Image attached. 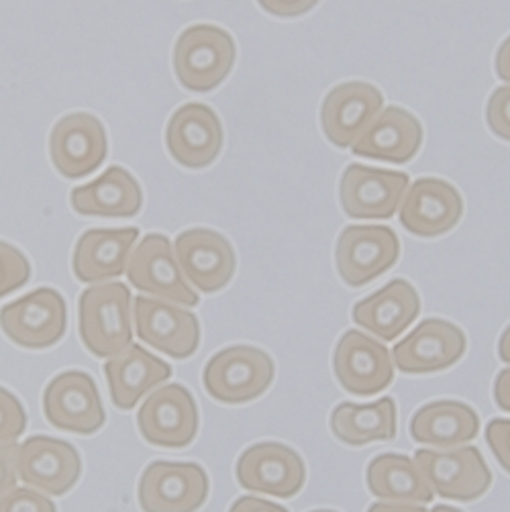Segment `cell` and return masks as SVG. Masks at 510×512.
<instances>
[{
  "instance_id": "obj_19",
  "label": "cell",
  "mask_w": 510,
  "mask_h": 512,
  "mask_svg": "<svg viewBox=\"0 0 510 512\" xmlns=\"http://www.w3.org/2000/svg\"><path fill=\"white\" fill-rule=\"evenodd\" d=\"M400 225L417 237L433 239L449 233L464 215L457 188L439 178L417 180L400 204Z\"/></svg>"
},
{
  "instance_id": "obj_6",
  "label": "cell",
  "mask_w": 510,
  "mask_h": 512,
  "mask_svg": "<svg viewBox=\"0 0 510 512\" xmlns=\"http://www.w3.org/2000/svg\"><path fill=\"white\" fill-rule=\"evenodd\" d=\"M127 278L139 292L178 306H196L200 302L182 274L172 241L160 233L145 235L131 251Z\"/></svg>"
},
{
  "instance_id": "obj_43",
  "label": "cell",
  "mask_w": 510,
  "mask_h": 512,
  "mask_svg": "<svg viewBox=\"0 0 510 512\" xmlns=\"http://www.w3.org/2000/svg\"><path fill=\"white\" fill-rule=\"evenodd\" d=\"M313 512H335V510H313Z\"/></svg>"
},
{
  "instance_id": "obj_24",
  "label": "cell",
  "mask_w": 510,
  "mask_h": 512,
  "mask_svg": "<svg viewBox=\"0 0 510 512\" xmlns=\"http://www.w3.org/2000/svg\"><path fill=\"white\" fill-rule=\"evenodd\" d=\"M421 315V298L413 284L398 278L353 306V323L382 341L398 339Z\"/></svg>"
},
{
  "instance_id": "obj_25",
  "label": "cell",
  "mask_w": 510,
  "mask_h": 512,
  "mask_svg": "<svg viewBox=\"0 0 510 512\" xmlns=\"http://www.w3.org/2000/svg\"><path fill=\"white\" fill-rule=\"evenodd\" d=\"M105 378L113 404L121 411H131L149 390L172 378V368L158 355H151L141 345L131 343L121 353L109 357Z\"/></svg>"
},
{
  "instance_id": "obj_40",
  "label": "cell",
  "mask_w": 510,
  "mask_h": 512,
  "mask_svg": "<svg viewBox=\"0 0 510 512\" xmlns=\"http://www.w3.org/2000/svg\"><path fill=\"white\" fill-rule=\"evenodd\" d=\"M368 512H429L423 504H402V502H374Z\"/></svg>"
},
{
  "instance_id": "obj_1",
  "label": "cell",
  "mask_w": 510,
  "mask_h": 512,
  "mask_svg": "<svg viewBox=\"0 0 510 512\" xmlns=\"http://www.w3.org/2000/svg\"><path fill=\"white\" fill-rule=\"evenodd\" d=\"M133 296L121 282L94 284L78 302V331L84 347L94 355L109 357L133 341Z\"/></svg>"
},
{
  "instance_id": "obj_32",
  "label": "cell",
  "mask_w": 510,
  "mask_h": 512,
  "mask_svg": "<svg viewBox=\"0 0 510 512\" xmlns=\"http://www.w3.org/2000/svg\"><path fill=\"white\" fill-rule=\"evenodd\" d=\"M0 512H58L56 504L35 488H15L0 500Z\"/></svg>"
},
{
  "instance_id": "obj_23",
  "label": "cell",
  "mask_w": 510,
  "mask_h": 512,
  "mask_svg": "<svg viewBox=\"0 0 510 512\" xmlns=\"http://www.w3.org/2000/svg\"><path fill=\"white\" fill-rule=\"evenodd\" d=\"M139 239L135 227L127 229H90L72 255V270L84 284H102L117 280L127 272L131 251Z\"/></svg>"
},
{
  "instance_id": "obj_37",
  "label": "cell",
  "mask_w": 510,
  "mask_h": 512,
  "mask_svg": "<svg viewBox=\"0 0 510 512\" xmlns=\"http://www.w3.org/2000/svg\"><path fill=\"white\" fill-rule=\"evenodd\" d=\"M229 512H288V510L276 502H268L255 496H241L233 502Z\"/></svg>"
},
{
  "instance_id": "obj_33",
  "label": "cell",
  "mask_w": 510,
  "mask_h": 512,
  "mask_svg": "<svg viewBox=\"0 0 510 512\" xmlns=\"http://www.w3.org/2000/svg\"><path fill=\"white\" fill-rule=\"evenodd\" d=\"M486 121L494 135L510 143V86H500L492 92L486 109Z\"/></svg>"
},
{
  "instance_id": "obj_18",
  "label": "cell",
  "mask_w": 510,
  "mask_h": 512,
  "mask_svg": "<svg viewBox=\"0 0 510 512\" xmlns=\"http://www.w3.org/2000/svg\"><path fill=\"white\" fill-rule=\"evenodd\" d=\"M82 476V459L74 445L37 435L19 447V478L47 496H64Z\"/></svg>"
},
{
  "instance_id": "obj_35",
  "label": "cell",
  "mask_w": 510,
  "mask_h": 512,
  "mask_svg": "<svg viewBox=\"0 0 510 512\" xmlns=\"http://www.w3.org/2000/svg\"><path fill=\"white\" fill-rule=\"evenodd\" d=\"M19 480V445L3 443L0 445V500L17 488Z\"/></svg>"
},
{
  "instance_id": "obj_8",
  "label": "cell",
  "mask_w": 510,
  "mask_h": 512,
  "mask_svg": "<svg viewBox=\"0 0 510 512\" xmlns=\"http://www.w3.org/2000/svg\"><path fill=\"white\" fill-rule=\"evenodd\" d=\"M411 178L402 172H390L351 164L341 178L339 198L347 217L362 221H386L398 213Z\"/></svg>"
},
{
  "instance_id": "obj_12",
  "label": "cell",
  "mask_w": 510,
  "mask_h": 512,
  "mask_svg": "<svg viewBox=\"0 0 510 512\" xmlns=\"http://www.w3.org/2000/svg\"><path fill=\"white\" fill-rule=\"evenodd\" d=\"M133 323L143 343L176 360H188L200 345L196 315L166 300L133 298Z\"/></svg>"
},
{
  "instance_id": "obj_38",
  "label": "cell",
  "mask_w": 510,
  "mask_h": 512,
  "mask_svg": "<svg viewBox=\"0 0 510 512\" xmlns=\"http://www.w3.org/2000/svg\"><path fill=\"white\" fill-rule=\"evenodd\" d=\"M494 400L498 408L510 413V370H502L494 382Z\"/></svg>"
},
{
  "instance_id": "obj_5",
  "label": "cell",
  "mask_w": 510,
  "mask_h": 512,
  "mask_svg": "<svg viewBox=\"0 0 510 512\" xmlns=\"http://www.w3.org/2000/svg\"><path fill=\"white\" fill-rule=\"evenodd\" d=\"M400 255L398 235L386 225H349L337 239L335 264L341 280L362 288L386 274Z\"/></svg>"
},
{
  "instance_id": "obj_34",
  "label": "cell",
  "mask_w": 510,
  "mask_h": 512,
  "mask_svg": "<svg viewBox=\"0 0 510 512\" xmlns=\"http://www.w3.org/2000/svg\"><path fill=\"white\" fill-rule=\"evenodd\" d=\"M488 445L496 462L510 474V419H494L486 429Z\"/></svg>"
},
{
  "instance_id": "obj_10",
  "label": "cell",
  "mask_w": 510,
  "mask_h": 512,
  "mask_svg": "<svg viewBox=\"0 0 510 512\" xmlns=\"http://www.w3.org/2000/svg\"><path fill=\"white\" fill-rule=\"evenodd\" d=\"M137 427L143 439L166 449L188 447L198 433V408L182 384L158 388L141 404Z\"/></svg>"
},
{
  "instance_id": "obj_22",
  "label": "cell",
  "mask_w": 510,
  "mask_h": 512,
  "mask_svg": "<svg viewBox=\"0 0 510 512\" xmlns=\"http://www.w3.org/2000/svg\"><path fill=\"white\" fill-rule=\"evenodd\" d=\"M423 143L421 121L400 107L382 109L351 145L353 156L390 164L411 162Z\"/></svg>"
},
{
  "instance_id": "obj_29",
  "label": "cell",
  "mask_w": 510,
  "mask_h": 512,
  "mask_svg": "<svg viewBox=\"0 0 510 512\" xmlns=\"http://www.w3.org/2000/svg\"><path fill=\"white\" fill-rule=\"evenodd\" d=\"M396 402L386 396L372 404H339L331 415L333 435L351 447H364L376 441H392L396 437Z\"/></svg>"
},
{
  "instance_id": "obj_36",
  "label": "cell",
  "mask_w": 510,
  "mask_h": 512,
  "mask_svg": "<svg viewBox=\"0 0 510 512\" xmlns=\"http://www.w3.org/2000/svg\"><path fill=\"white\" fill-rule=\"evenodd\" d=\"M319 0H258V5L274 17H300L317 7Z\"/></svg>"
},
{
  "instance_id": "obj_17",
  "label": "cell",
  "mask_w": 510,
  "mask_h": 512,
  "mask_svg": "<svg viewBox=\"0 0 510 512\" xmlns=\"http://www.w3.org/2000/svg\"><path fill=\"white\" fill-rule=\"evenodd\" d=\"M176 260L190 286L200 292H219L235 276L233 245L217 231L188 229L174 243Z\"/></svg>"
},
{
  "instance_id": "obj_28",
  "label": "cell",
  "mask_w": 510,
  "mask_h": 512,
  "mask_svg": "<svg viewBox=\"0 0 510 512\" xmlns=\"http://www.w3.org/2000/svg\"><path fill=\"white\" fill-rule=\"evenodd\" d=\"M366 482L370 492L384 502L427 504L435 498V490L421 466L400 453L374 457L366 472Z\"/></svg>"
},
{
  "instance_id": "obj_21",
  "label": "cell",
  "mask_w": 510,
  "mask_h": 512,
  "mask_svg": "<svg viewBox=\"0 0 510 512\" xmlns=\"http://www.w3.org/2000/svg\"><path fill=\"white\" fill-rule=\"evenodd\" d=\"M384 109V94L368 82L335 86L323 100L321 125L335 147H351Z\"/></svg>"
},
{
  "instance_id": "obj_20",
  "label": "cell",
  "mask_w": 510,
  "mask_h": 512,
  "mask_svg": "<svg viewBox=\"0 0 510 512\" xmlns=\"http://www.w3.org/2000/svg\"><path fill=\"white\" fill-rule=\"evenodd\" d=\"M223 139V125L217 113L200 102L180 107L166 129L170 156L190 170L211 166L219 158Z\"/></svg>"
},
{
  "instance_id": "obj_3",
  "label": "cell",
  "mask_w": 510,
  "mask_h": 512,
  "mask_svg": "<svg viewBox=\"0 0 510 512\" xmlns=\"http://www.w3.org/2000/svg\"><path fill=\"white\" fill-rule=\"evenodd\" d=\"M272 357L253 345H233L215 353L204 366L202 382L209 396L223 404H245L260 398L274 382Z\"/></svg>"
},
{
  "instance_id": "obj_11",
  "label": "cell",
  "mask_w": 510,
  "mask_h": 512,
  "mask_svg": "<svg viewBox=\"0 0 510 512\" xmlns=\"http://www.w3.org/2000/svg\"><path fill=\"white\" fill-rule=\"evenodd\" d=\"M43 415L56 429L76 435H94L107 419L94 380L78 370L64 372L47 384Z\"/></svg>"
},
{
  "instance_id": "obj_31",
  "label": "cell",
  "mask_w": 510,
  "mask_h": 512,
  "mask_svg": "<svg viewBox=\"0 0 510 512\" xmlns=\"http://www.w3.org/2000/svg\"><path fill=\"white\" fill-rule=\"evenodd\" d=\"M27 427V415L21 400L0 386V445L15 443Z\"/></svg>"
},
{
  "instance_id": "obj_16",
  "label": "cell",
  "mask_w": 510,
  "mask_h": 512,
  "mask_svg": "<svg viewBox=\"0 0 510 512\" xmlns=\"http://www.w3.org/2000/svg\"><path fill=\"white\" fill-rule=\"evenodd\" d=\"M466 333L443 319H425L411 335L394 345L392 360L404 374L443 372L462 360Z\"/></svg>"
},
{
  "instance_id": "obj_15",
  "label": "cell",
  "mask_w": 510,
  "mask_h": 512,
  "mask_svg": "<svg viewBox=\"0 0 510 512\" xmlns=\"http://www.w3.org/2000/svg\"><path fill=\"white\" fill-rule=\"evenodd\" d=\"M107 131L94 115L72 113L60 119L49 137V153L56 170L78 180L107 160Z\"/></svg>"
},
{
  "instance_id": "obj_27",
  "label": "cell",
  "mask_w": 510,
  "mask_h": 512,
  "mask_svg": "<svg viewBox=\"0 0 510 512\" xmlns=\"http://www.w3.org/2000/svg\"><path fill=\"white\" fill-rule=\"evenodd\" d=\"M480 433V417L466 402L435 400L419 408L411 421V437L429 447L455 449L474 441Z\"/></svg>"
},
{
  "instance_id": "obj_4",
  "label": "cell",
  "mask_w": 510,
  "mask_h": 512,
  "mask_svg": "<svg viewBox=\"0 0 510 512\" xmlns=\"http://www.w3.org/2000/svg\"><path fill=\"white\" fill-rule=\"evenodd\" d=\"M0 329L25 349H47L66 335V300L54 288H37L0 309Z\"/></svg>"
},
{
  "instance_id": "obj_26",
  "label": "cell",
  "mask_w": 510,
  "mask_h": 512,
  "mask_svg": "<svg viewBox=\"0 0 510 512\" xmlns=\"http://www.w3.org/2000/svg\"><path fill=\"white\" fill-rule=\"evenodd\" d=\"M70 200L74 211L84 217L129 219L141 211L143 192L125 168L113 166L94 182L74 188Z\"/></svg>"
},
{
  "instance_id": "obj_14",
  "label": "cell",
  "mask_w": 510,
  "mask_h": 512,
  "mask_svg": "<svg viewBox=\"0 0 510 512\" xmlns=\"http://www.w3.org/2000/svg\"><path fill=\"white\" fill-rule=\"evenodd\" d=\"M237 482L251 492L294 498L306 482L302 457L284 443H258L237 459Z\"/></svg>"
},
{
  "instance_id": "obj_13",
  "label": "cell",
  "mask_w": 510,
  "mask_h": 512,
  "mask_svg": "<svg viewBox=\"0 0 510 512\" xmlns=\"http://www.w3.org/2000/svg\"><path fill=\"white\" fill-rule=\"evenodd\" d=\"M333 372L349 394L374 396L394 382V360L380 341L345 331L333 353Z\"/></svg>"
},
{
  "instance_id": "obj_30",
  "label": "cell",
  "mask_w": 510,
  "mask_h": 512,
  "mask_svg": "<svg viewBox=\"0 0 510 512\" xmlns=\"http://www.w3.org/2000/svg\"><path fill=\"white\" fill-rule=\"evenodd\" d=\"M31 278V264L7 241H0V298L23 288Z\"/></svg>"
},
{
  "instance_id": "obj_39",
  "label": "cell",
  "mask_w": 510,
  "mask_h": 512,
  "mask_svg": "<svg viewBox=\"0 0 510 512\" xmlns=\"http://www.w3.org/2000/svg\"><path fill=\"white\" fill-rule=\"evenodd\" d=\"M496 74L510 84V37H506L496 51Z\"/></svg>"
},
{
  "instance_id": "obj_7",
  "label": "cell",
  "mask_w": 510,
  "mask_h": 512,
  "mask_svg": "<svg viewBox=\"0 0 510 512\" xmlns=\"http://www.w3.org/2000/svg\"><path fill=\"white\" fill-rule=\"evenodd\" d=\"M209 476L192 462H153L141 474L137 498L143 512H196L209 498Z\"/></svg>"
},
{
  "instance_id": "obj_41",
  "label": "cell",
  "mask_w": 510,
  "mask_h": 512,
  "mask_svg": "<svg viewBox=\"0 0 510 512\" xmlns=\"http://www.w3.org/2000/svg\"><path fill=\"white\" fill-rule=\"evenodd\" d=\"M498 355L504 364H510V325L504 329L498 341Z\"/></svg>"
},
{
  "instance_id": "obj_9",
  "label": "cell",
  "mask_w": 510,
  "mask_h": 512,
  "mask_svg": "<svg viewBox=\"0 0 510 512\" xmlns=\"http://www.w3.org/2000/svg\"><path fill=\"white\" fill-rule=\"evenodd\" d=\"M415 462L429 478L433 490L445 500H478L492 484V472L478 447L466 445L443 451L419 449L415 453Z\"/></svg>"
},
{
  "instance_id": "obj_42",
  "label": "cell",
  "mask_w": 510,
  "mask_h": 512,
  "mask_svg": "<svg viewBox=\"0 0 510 512\" xmlns=\"http://www.w3.org/2000/svg\"><path fill=\"white\" fill-rule=\"evenodd\" d=\"M431 512H462V510H457V508H453V506H447V504H437Z\"/></svg>"
},
{
  "instance_id": "obj_2",
  "label": "cell",
  "mask_w": 510,
  "mask_h": 512,
  "mask_svg": "<svg viewBox=\"0 0 510 512\" xmlns=\"http://www.w3.org/2000/svg\"><path fill=\"white\" fill-rule=\"evenodd\" d=\"M237 47L233 37L215 25H192L174 45V72L190 92H211L233 70Z\"/></svg>"
}]
</instances>
